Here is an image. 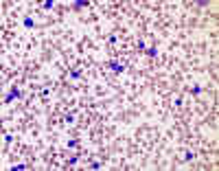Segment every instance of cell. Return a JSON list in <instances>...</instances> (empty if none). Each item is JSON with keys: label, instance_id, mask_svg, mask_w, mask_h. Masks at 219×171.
<instances>
[{"label": "cell", "instance_id": "6da1fadb", "mask_svg": "<svg viewBox=\"0 0 219 171\" xmlns=\"http://www.w3.org/2000/svg\"><path fill=\"white\" fill-rule=\"evenodd\" d=\"M18 97H20V90H11V92L9 94H7V97H5V103H11V101H13V99H18Z\"/></svg>", "mask_w": 219, "mask_h": 171}, {"label": "cell", "instance_id": "7a4b0ae2", "mask_svg": "<svg viewBox=\"0 0 219 171\" xmlns=\"http://www.w3.org/2000/svg\"><path fill=\"white\" fill-rule=\"evenodd\" d=\"M110 68H112L114 72H123V66H120V64H116V61H110Z\"/></svg>", "mask_w": 219, "mask_h": 171}, {"label": "cell", "instance_id": "3957f363", "mask_svg": "<svg viewBox=\"0 0 219 171\" xmlns=\"http://www.w3.org/2000/svg\"><path fill=\"white\" fill-rule=\"evenodd\" d=\"M147 55H149V57H156V55H158V48H149Z\"/></svg>", "mask_w": 219, "mask_h": 171}, {"label": "cell", "instance_id": "277c9868", "mask_svg": "<svg viewBox=\"0 0 219 171\" xmlns=\"http://www.w3.org/2000/svg\"><path fill=\"white\" fill-rule=\"evenodd\" d=\"M70 77H75V79H79V77H81V72H79V70H72V72H70Z\"/></svg>", "mask_w": 219, "mask_h": 171}, {"label": "cell", "instance_id": "5b68a950", "mask_svg": "<svg viewBox=\"0 0 219 171\" xmlns=\"http://www.w3.org/2000/svg\"><path fill=\"white\" fill-rule=\"evenodd\" d=\"M24 27H29V29L33 27V20H31V18H26V20H24Z\"/></svg>", "mask_w": 219, "mask_h": 171}]
</instances>
